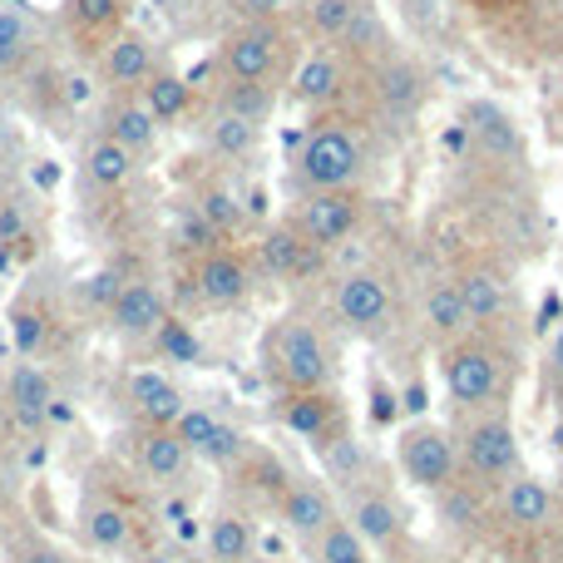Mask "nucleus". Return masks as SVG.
<instances>
[{
	"instance_id": "f257e3e1",
	"label": "nucleus",
	"mask_w": 563,
	"mask_h": 563,
	"mask_svg": "<svg viewBox=\"0 0 563 563\" xmlns=\"http://www.w3.org/2000/svg\"><path fill=\"white\" fill-rule=\"evenodd\" d=\"M515 351L499 336L470 331V336L440 346V386H445V406L455 420L489 416V410L509 406L515 390Z\"/></svg>"
},
{
	"instance_id": "f03ea898",
	"label": "nucleus",
	"mask_w": 563,
	"mask_h": 563,
	"mask_svg": "<svg viewBox=\"0 0 563 563\" xmlns=\"http://www.w3.org/2000/svg\"><path fill=\"white\" fill-rule=\"evenodd\" d=\"M455 455H460V475H465L470 485H479L485 495L525 470V450H519L509 410L455 420Z\"/></svg>"
},
{
	"instance_id": "7ed1b4c3",
	"label": "nucleus",
	"mask_w": 563,
	"mask_h": 563,
	"mask_svg": "<svg viewBox=\"0 0 563 563\" xmlns=\"http://www.w3.org/2000/svg\"><path fill=\"white\" fill-rule=\"evenodd\" d=\"M223 75L228 85H263L282 89L291 75V30L287 20H243L223 35Z\"/></svg>"
},
{
	"instance_id": "20e7f679",
	"label": "nucleus",
	"mask_w": 563,
	"mask_h": 563,
	"mask_svg": "<svg viewBox=\"0 0 563 563\" xmlns=\"http://www.w3.org/2000/svg\"><path fill=\"white\" fill-rule=\"evenodd\" d=\"M361 168H366V154H361V139L351 134L346 124L311 129L297 154V178L307 194H321V188H356Z\"/></svg>"
},
{
	"instance_id": "39448f33",
	"label": "nucleus",
	"mask_w": 563,
	"mask_h": 563,
	"mask_svg": "<svg viewBox=\"0 0 563 563\" xmlns=\"http://www.w3.org/2000/svg\"><path fill=\"white\" fill-rule=\"evenodd\" d=\"M267 361L282 390H317L331 380V351L307 317H287L267 341Z\"/></svg>"
},
{
	"instance_id": "423d86ee",
	"label": "nucleus",
	"mask_w": 563,
	"mask_h": 563,
	"mask_svg": "<svg viewBox=\"0 0 563 563\" xmlns=\"http://www.w3.org/2000/svg\"><path fill=\"white\" fill-rule=\"evenodd\" d=\"M331 307H336L341 327L351 336H366V341H380L390 327H396V287H390L386 273L376 267H356L336 282L331 291Z\"/></svg>"
},
{
	"instance_id": "0eeeda50",
	"label": "nucleus",
	"mask_w": 563,
	"mask_h": 563,
	"mask_svg": "<svg viewBox=\"0 0 563 563\" xmlns=\"http://www.w3.org/2000/svg\"><path fill=\"white\" fill-rule=\"evenodd\" d=\"M396 470L410 479L416 489L435 495L450 479L460 475V455H455V435L435 420H416L396 435Z\"/></svg>"
},
{
	"instance_id": "6e6552de",
	"label": "nucleus",
	"mask_w": 563,
	"mask_h": 563,
	"mask_svg": "<svg viewBox=\"0 0 563 563\" xmlns=\"http://www.w3.org/2000/svg\"><path fill=\"white\" fill-rule=\"evenodd\" d=\"M178 440L188 445V455L198 460V465H213V470H238L247 455H253V445H247V435L233 426L228 416H218V410H203V406H184V416L174 420Z\"/></svg>"
},
{
	"instance_id": "1a4fd4ad",
	"label": "nucleus",
	"mask_w": 563,
	"mask_h": 563,
	"mask_svg": "<svg viewBox=\"0 0 563 563\" xmlns=\"http://www.w3.org/2000/svg\"><path fill=\"white\" fill-rule=\"evenodd\" d=\"M277 426L287 430V435L307 440L311 450L331 445V440L346 430V406H341V396L331 386H317V390H282L277 406H273Z\"/></svg>"
},
{
	"instance_id": "9d476101",
	"label": "nucleus",
	"mask_w": 563,
	"mask_h": 563,
	"mask_svg": "<svg viewBox=\"0 0 563 563\" xmlns=\"http://www.w3.org/2000/svg\"><path fill=\"white\" fill-rule=\"evenodd\" d=\"M291 228H297L311 247L331 253V247H341L361 228V194L356 188H321V194H307L297 218H291Z\"/></svg>"
},
{
	"instance_id": "9b49d317",
	"label": "nucleus",
	"mask_w": 563,
	"mask_h": 563,
	"mask_svg": "<svg viewBox=\"0 0 563 563\" xmlns=\"http://www.w3.org/2000/svg\"><path fill=\"white\" fill-rule=\"evenodd\" d=\"M277 519L297 544H317L331 525H336V499H331L327 479H307V475H287V485L277 489Z\"/></svg>"
},
{
	"instance_id": "f8f14e48",
	"label": "nucleus",
	"mask_w": 563,
	"mask_h": 563,
	"mask_svg": "<svg viewBox=\"0 0 563 563\" xmlns=\"http://www.w3.org/2000/svg\"><path fill=\"white\" fill-rule=\"evenodd\" d=\"M346 85H351V55L336 45H317L291 65L287 99L297 109H327V104H336Z\"/></svg>"
},
{
	"instance_id": "ddd939ff",
	"label": "nucleus",
	"mask_w": 563,
	"mask_h": 563,
	"mask_svg": "<svg viewBox=\"0 0 563 563\" xmlns=\"http://www.w3.org/2000/svg\"><path fill=\"white\" fill-rule=\"evenodd\" d=\"M253 263H247L238 247H208L203 257H198V267H194V291H198V301L203 307H213V311H233V307H243L247 297H253Z\"/></svg>"
},
{
	"instance_id": "4468645a",
	"label": "nucleus",
	"mask_w": 563,
	"mask_h": 563,
	"mask_svg": "<svg viewBox=\"0 0 563 563\" xmlns=\"http://www.w3.org/2000/svg\"><path fill=\"white\" fill-rule=\"evenodd\" d=\"M346 519L351 529H356V539L371 549V554H390V549L400 544V534H406V515H400L396 495L390 489H380L376 479L361 489H351L346 495Z\"/></svg>"
},
{
	"instance_id": "2eb2a0df",
	"label": "nucleus",
	"mask_w": 563,
	"mask_h": 563,
	"mask_svg": "<svg viewBox=\"0 0 563 563\" xmlns=\"http://www.w3.org/2000/svg\"><path fill=\"white\" fill-rule=\"evenodd\" d=\"M158 69H164V55H158V45L144 35V30L124 25L104 49H99V75H104V85L114 89V95H139Z\"/></svg>"
},
{
	"instance_id": "dca6fc26",
	"label": "nucleus",
	"mask_w": 563,
	"mask_h": 563,
	"mask_svg": "<svg viewBox=\"0 0 563 563\" xmlns=\"http://www.w3.org/2000/svg\"><path fill=\"white\" fill-rule=\"evenodd\" d=\"M134 465L148 485L178 489L188 475H194L198 460L188 455V445L178 440L174 426H144V435H139V445H134Z\"/></svg>"
},
{
	"instance_id": "f3484780",
	"label": "nucleus",
	"mask_w": 563,
	"mask_h": 563,
	"mask_svg": "<svg viewBox=\"0 0 563 563\" xmlns=\"http://www.w3.org/2000/svg\"><path fill=\"white\" fill-rule=\"evenodd\" d=\"M499 515H505L515 529H525V534H539V529H549L559 515V489L549 485V479L519 470L515 479L499 485Z\"/></svg>"
},
{
	"instance_id": "a211bd4d",
	"label": "nucleus",
	"mask_w": 563,
	"mask_h": 563,
	"mask_svg": "<svg viewBox=\"0 0 563 563\" xmlns=\"http://www.w3.org/2000/svg\"><path fill=\"white\" fill-rule=\"evenodd\" d=\"M164 321H168L164 291H158L154 282H144V277L124 282V287H119V297L109 301V327H114L124 341H148L158 327H164Z\"/></svg>"
},
{
	"instance_id": "6ab92c4d",
	"label": "nucleus",
	"mask_w": 563,
	"mask_h": 563,
	"mask_svg": "<svg viewBox=\"0 0 563 563\" xmlns=\"http://www.w3.org/2000/svg\"><path fill=\"white\" fill-rule=\"evenodd\" d=\"M455 282H460V297H465L475 331H489L515 317V282L499 273V267L479 263V267H470V273H460Z\"/></svg>"
},
{
	"instance_id": "aec40b11",
	"label": "nucleus",
	"mask_w": 563,
	"mask_h": 563,
	"mask_svg": "<svg viewBox=\"0 0 563 563\" xmlns=\"http://www.w3.org/2000/svg\"><path fill=\"white\" fill-rule=\"evenodd\" d=\"M99 134H109L114 144H124L134 158H148L158 148V119L144 109V99L139 95H114L104 104V119H99Z\"/></svg>"
},
{
	"instance_id": "412c9836",
	"label": "nucleus",
	"mask_w": 563,
	"mask_h": 563,
	"mask_svg": "<svg viewBox=\"0 0 563 563\" xmlns=\"http://www.w3.org/2000/svg\"><path fill=\"white\" fill-rule=\"evenodd\" d=\"M59 15H65V30L75 45L104 49L129 25V0H65Z\"/></svg>"
},
{
	"instance_id": "4be33fe9",
	"label": "nucleus",
	"mask_w": 563,
	"mask_h": 563,
	"mask_svg": "<svg viewBox=\"0 0 563 563\" xmlns=\"http://www.w3.org/2000/svg\"><path fill=\"white\" fill-rule=\"evenodd\" d=\"M5 400H10V410H15L20 426L35 430V426H45L49 406H55L59 396H55V380H49L35 361H15L10 376H5Z\"/></svg>"
},
{
	"instance_id": "5701e85b",
	"label": "nucleus",
	"mask_w": 563,
	"mask_h": 563,
	"mask_svg": "<svg viewBox=\"0 0 563 563\" xmlns=\"http://www.w3.org/2000/svg\"><path fill=\"white\" fill-rule=\"evenodd\" d=\"M129 406L139 410L144 426H174L188 400L164 371H134V376H129Z\"/></svg>"
},
{
	"instance_id": "b1692460",
	"label": "nucleus",
	"mask_w": 563,
	"mask_h": 563,
	"mask_svg": "<svg viewBox=\"0 0 563 563\" xmlns=\"http://www.w3.org/2000/svg\"><path fill=\"white\" fill-rule=\"evenodd\" d=\"M321 247H311L307 238L297 233V228H273V233L263 238V247H257V263L267 267V273H277V277H311V273H321Z\"/></svg>"
},
{
	"instance_id": "393cba45",
	"label": "nucleus",
	"mask_w": 563,
	"mask_h": 563,
	"mask_svg": "<svg viewBox=\"0 0 563 563\" xmlns=\"http://www.w3.org/2000/svg\"><path fill=\"white\" fill-rule=\"evenodd\" d=\"M79 534H85L89 549H99V554H114V549L129 544V534H134V519H129V509L119 505V499L89 495L85 509H79Z\"/></svg>"
},
{
	"instance_id": "a878e982",
	"label": "nucleus",
	"mask_w": 563,
	"mask_h": 563,
	"mask_svg": "<svg viewBox=\"0 0 563 563\" xmlns=\"http://www.w3.org/2000/svg\"><path fill=\"white\" fill-rule=\"evenodd\" d=\"M317 460H321V479H327V489L336 485V495H351V489L371 485V455L351 430H341L331 445H321Z\"/></svg>"
},
{
	"instance_id": "bb28decb",
	"label": "nucleus",
	"mask_w": 563,
	"mask_h": 563,
	"mask_svg": "<svg viewBox=\"0 0 563 563\" xmlns=\"http://www.w3.org/2000/svg\"><path fill=\"white\" fill-rule=\"evenodd\" d=\"M203 549H208V563H247L257 559V529L238 509H218L203 525Z\"/></svg>"
},
{
	"instance_id": "cd10ccee",
	"label": "nucleus",
	"mask_w": 563,
	"mask_h": 563,
	"mask_svg": "<svg viewBox=\"0 0 563 563\" xmlns=\"http://www.w3.org/2000/svg\"><path fill=\"white\" fill-rule=\"evenodd\" d=\"M426 331H430V341H435V346H450V341H460V336H470V331H475V321H470V307H465V297H460V282L455 277L430 287V297H426Z\"/></svg>"
},
{
	"instance_id": "c85d7f7f",
	"label": "nucleus",
	"mask_w": 563,
	"mask_h": 563,
	"mask_svg": "<svg viewBox=\"0 0 563 563\" xmlns=\"http://www.w3.org/2000/svg\"><path fill=\"white\" fill-rule=\"evenodd\" d=\"M139 99H144V109L158 119V129L184 124V119L194 114V85H188L178 69H168V65L158 69L144 89H139Z\"/></svg>"
},
{
	"instance_id": "c756f323",
	"label": "nucleus",
	"mask_w": 563,
	"mask_h": 563,
	"mask_svg": "<svg viewBox=\"0 0 563 563\" xmlns=\"http://www.w3.org/2000/svg\"><path fill=\"white\" fill-rule=\"evenodd\" d=\"M40 45V20L30 5H0V75L25 69Z\"/></svg>"
},
{
	"instance_id": "7c9ffc66",
	"label": "nucleus",
	"mask_w": 563,
	"mask_h": 563,
	"mask_svg": "<svg viewBox=\"0 0 563 563\" xmlns=\"http://www.w3.org/2000/svg\"><path fill=\"white\" fill-rule=\"evenodd\" d=\"M361 5H366V0H297L307 35L321 40V45H336V49H341V40L351 35V25H356Z\"/></svg>"
},
{
	"instance_id": "2f4dec72",
	"label": "nucleus",
	"mask_w": 563,
	"mask_h": 563,
	"mask_svg": "<svg viewBox=\"0 0 563 563\" xmlns=\"http://www.w3.org/2000/svg\"><path fill=\"white\" fill-rule=\"evenodd\" d=\"M85 174L95 188H124L129 178L139 174V158L129 154L124 144H114L109 134H99V139H89V148H85Z\"/></svg>"
},
{
	"instance_id": "473e14b6",
	"label": "nucleus",
	"mask_w": 563,
	"mask_h": 563,
	"mask_svg": "<svg viewBox=\"0 0 563 563\" xmlns=\"http://www.w3.org/2000/svg\"><path fill=\"white\" fill-rule=\"evenodd\" d=\"M435 509L450 529H475L485 519V489L470 485L465 475H455L445 489H435Z\"/></svg>"
},
{
	"instance_id": "72a5a7b5",
	"label": "nucleus",
	"mask_w": 563,
	"mask_h": 563,
	"mask_svg": "<svg viewBox=\"0 0 563 563\" xmlns=\"http://www.w3.org/2000/svg\"><path fill=\"white\" fill-rule=\"evenodd\" d=\"M376 95L386 109H396V114H416L420 109V69L406 65V59H386V65L376 69Z\"/></svg>"
},
{
	"instance_id": "f704fd0d",
	"label": "nucleus",
	"mask_w": 563,
	"mask_h": 563,
	"mask_svg": "<svg viewBox=\"0 0 563 563\" xmlns=\"http://www.w3.org/2000/svg\"><path fill=\"white\" fill-rule=\"evenodd\" d=\"M218 109L263 129L267 119H273V109H277V89H263V85H228L223 95H218Z\"/></svg>"
},
{
	"instance_id": "c9c22d12",
	"label": "nucleus",
	"mask_w": 563,
	"mask_h": 563,
	"mask_svg": "<svg viewBox=\"0 0 563 563\" xmlns=\"http://www.w3.org/2000/svg\"><path fill=\"white\" fill-rule=\"evenodd\" d=\"M203 139H208V148H213V154L243 158L247 148L257 144V124H247V119H238V114H223V109H218V114L208 119Z\"/></svg>"
},
{
	"instance_id": "e433bc0d",
	"label": "nucleus",
	"mask_w": 563,
	"mask_h": 563,
	"mask_svg": "<svg viewBox=\"0 0 563 563\" xmlns=\"http://www.w3.org/2000/svg\"><path fill=\"white\" fill-rule=\"evenodd\" d=\"M198 218H203L208 228H213L218 238H233L238 233V223H243V208H238V198H233V188H223V184H208L203 194H198Z\"/></svg>"
},
{
	"instance_id": "4c0bfd02",
	"label": "nucleus",
	"mask_w": 563,
	"mask_h": 563,
	"mask_svg": "<svg viewBox=\"0 0 563 563\" xmlns=\"http://www.w3.org/2000/svg\"><path fill=\"white\" fill-rule=\"evenodd\" d=\"M311 559L317 563H371V549L356 539V529L346 525V519H336V525L327 529V534L311 544Z\"/></svg>"
},
{
	"instance_id": "58836bf2",
	"label": "nucleus",
	"mask_w": 563,
	"mask_h": 563,
	"mask_svg": "<svg viewBox=\"0 0 563 563\" xmlns=\"http://www.w3.org/2000/svg\"><path fill=\"white\" fill-rule=\"evenodd\" d=\"M470 129H475V134L485 139L489 148H499V154H519V134H515V124H509V119L499 114L495 104H475V109H470Z\"/></svg>"
},
{
	"instance_id": "ea45409f",
	"label": "nucleus",
	"mask_w": 563,
	"mask_h": 563,
	"mask_svg": "<svg viewBox=\"0 0 563 563\" xmlns=\"http://www.w3.org/2000/svg\"><path fill=\"white\" fill-rule=\"evenodd\" d=\"M10 336H15V351L20 356H35L40 341H45V317H40L35 307H15L10 311Z\"/></svg>"
},
{
	"instance_id": "a19ab883",
	"label": "nucleus",
	"mask_w": 563,
	"mask_h": 563,
	"mask_svg": "<svg viewBox=\"0 0 563 563\" xmlns=\"http://www.w3.org/2000/svg\"><path fill=\"white\" fill-rule=\"evenodd\" d=\"M154 341L168 351V356H178V361H203V346H198V336L188 331V321H178V317H168L164 327L154 331Z\"/></svg>"
},
{
	"instance_id": "79ce46f5",
	"label": "nucleus",
	"mask_w": 563,
	"mask_h": 563,
	"mask_svg": "<svg viewBox=\"0 0 563 563\" xmlns=\"http://www.w3.org/2000/svg\"><path fill=\"white\" fill-rule=\"evenodd\" d=\"M406 416V406H400V396L386 386V380H371V420L376 426H396V420Z\"/></svg>"
},
{
	"instance_id": "37998d69",
	"label": "nucleus",
	"mask_w": 563,
	"mask_h": 563,
	"mask_svg": "<svg viewBox=\"0 0 563 563\" xmlns=\"http://www.w3.org/2000/svg\"><path fill=\"white\" fill-rule=\"evenodd\" d=\"M119 287H124V282H119V273H109V267H104V273L85 277V287H79V291H85L89 307H104V311H109V301L119 297Z\"/></svg>"
},
{
	"instance_id": "c03bdc74",
	"label": "nucleus",
	"mask_w": 563,
	"mask_h": 563,
	"mask_svg": "<svg viewBox=\"0 0 563 563\" xmlns=\"http://www.w3.org/2000/svg\"><path fill=\"white\" fill-rule=\"evenodd\" d=\"M233 10L243 20H287L291 0H233Z\"/></svg>"
},
{
	"instance_id": "a18cd8bd",
	"label": "nucleus",
	"mask_w": 563,
	"mask_h": 563,
	"mask_svg": "<svg viewBox=\"0 0 563 563\" xmlns=\"http://www.w3.org/2000/svg\"><path fill=\"white\" fill-rule=\"evenodd\" d=\"M15 563H75V559H69L59 544H45V539H30V544H20Z\"/></svg>"
},
{
	"instance_id": "49530a36",
	"label": "nucleus",
	"mask_w": 563,
	"mask_h": 563,
	"mask_svg": "<svg viewBox=\"0 0 563 563\" xmlns=\"http://www.w3.org/2000/svg\"><path fill=\"white\" fill-rule=\"evenodd\" d=\"M549 376H554V386L563 390V327L554 331V341H549Z\"/></svg>"
},
{
	"instance_id": "de8ad7c7",
	"label": "nucleus",
	"mask_w": 563,
	"mask_h": 563,
	"mask_svg": "<svg viewBox=\"0 0 563 563\" xmlns=\"http://www.w3.org/2000/svg\"><path fill=\"white\" fill-rule=\"evenodd\" d=\"M470 5H479V10H495V15H505V10L525 5V0H470Z\"/></svg>"
},
{
	"instance_id": "09e8293b",
	"label": "nucleus",
	"mask_w": 563,
	"mask_h": 563,
	"mask_svg": "<svg viewBox=\"0 0 563 563\" xmlns=\"http://www.w3.org/2000/svg\"><path fill=\"white\" fill-rule=\"evenodd\" d=\"M134 563H184L178 554H164V549H154V554H139Z\"/></svg>"
},
{
	"instance_id": "8fccbe9b",
	"label": "nucleus",
	"mask_w": 563,
	"mask_h": 563,
	"mask_svg": "<svg viewBox=\"0 0 563 563\" xmlns=\"http://www.w3.org/2000/svg\"><path fill=\"white\" fill-rule=\"evenodd\" d=\"M247 563H277V559H267V554H257V559H247Z\"/></svg>"
},
{
	"instance_id": "3c124183",
	"label": "nucleus",
	"mask_w": 563,
	"mask_h": 563,
	"mask_svg": "<svg viewBox=\"0 0 563 563\" xmlns=\"http://www.w3.org/2000/svg\"><path fill=\"white\" fill-rule=\"evenodd\" d=\"M554 489H559V499H563V470H559V485Z\"/></svg>"
}]
</instances>
